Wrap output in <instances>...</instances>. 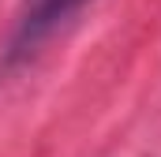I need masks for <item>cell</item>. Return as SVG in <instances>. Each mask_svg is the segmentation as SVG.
Listing matches in <instances>:
<instances>
[{
	"label": "cell",
	"mask_w": 161,
	"mask_h": 157,
	"mask_svg": "<svg viewBox=\"0 0 161 157\" xmlns=\"http://www.w3.org/2000/svg\"><path fill=\"white\" fill-rule=\"evenodd\" d=\"M82 4H86V0H30V8L23 11V19H19V26H15V38L8 45V64L26 60L71 11H79Z\"/></svg>",
	"instance_id": "6da1fadb"
}]
</instances>
